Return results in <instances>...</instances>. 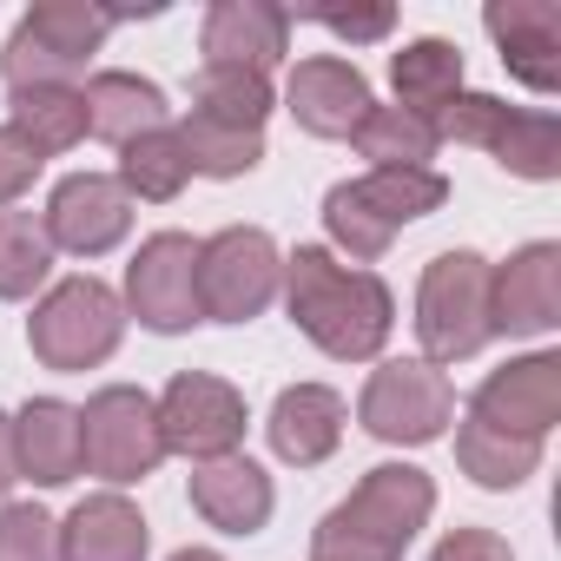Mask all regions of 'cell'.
<instances>
[{"label":"cell","instance_id":"f546056e","mask_svg":"<svg viewBox=\"0 0 561 561\" xmlns=\"http://www.w3.org/2000/svg\"><path fill=\"white\" fill-rule=\"evenodd\" d=\"M47 277H54L47 225L34 211H0V298L27 305L34 291H47Z\"/></svg>","mask_w":561,"mask_h":561},{"label":"cell","instance_id":"9c48e42d","mask_svg":"<svg viewBox=\"0 0 561 561\" xmlns=\"http://www.w3.org/2000/svg\"><path fill=\"white\" fill-rule=\"evenodd\" d=\"M357 423H364L377 443H390V449H423V443L449 436V423H456V390H449V377H443L436 364H423V357H390V364L370 370V383H364V397H357Z\"/></svg>","mask_w":561,"mask_h":561},{"label":"cell","instance_id":"d590c367","mask_svg":"<svg viewBox=\"0 0 561 561\" xmlns=\"http://www.w3.org/2000/svg\"><path fill=\"white\" fill-rule=\"evenodd\" d=\"M14 482H21V469H14V416L0 410V508H8Z\"/></svg>","mask_w":561,"mask_h":561},{"label":"cell","instance_id":"7402d4cb","mask_svg":"<svg viewBox=\"0 0 561 561\" xmlns=\"http://www.w3.org/2000/svg\"><path fill=\"white\" fill-rule=\"evenodd\" d=\"M192 508L218 528V535H257L277 508V489L271 476L238 449V456H218V462H192Z\"/></svg>","mask_w":561,"mask_h":561},{"label":"cell","instance_id":"d4e9b609","mask_svg":"<svg viewBox=\"0 0 561 561\" xmlns=\"http://www.w3.org/2000/svg\"><path fill=\"white\" fill-rule=\"evenodd\" d=\"M351 146L370 159V172H423L443 139H436V119L423 113H403V106H370L364 126L351 133Z\"/></svg>","mask_w":561,"mask_h":561},{"label":"cell","instance_id":"603a6c76","mask_svg":"<svg viewBox=\"0 0 561 561\" xmlns=\"http://www.w3.org/2000/svg\"><path fill=\"white\" fill-rule=\"evenodd\" d=\"M80 100H87V133L106 139V146H133V139L172 126L165 119V93L152 80H139V73H93L80 87Z\"/></svg>","mask_w":561,"mask_h":561},{"label":"cell","instance_id":"30bf717a","mask_svg":"<svg viewBox=\"0 0 561 561\" xmlns=\"http://www.w3.org/2000/svg\"><path fill=\"white\" fill-rule=\"evenodd\" d=\"M80 462H87L106 489H133V482H146V476L165 462L152 397L133 390V383H106V390H93L87 410H80Z\"/></svg>","mask_w":561,"mask_h":561},{"label":"cell","instance_id":"ba28073f","mask_svg":"<svg viewBox=\"0 0 561 561\" xmlns=\"http://www.w3.org/2000/svg\"><path fill=\"white\" fill-rule=\"evenodd\" d=\"M277 285H285V251L257 225H225L198 238V318L205 324H251L271 311Z\"/></svg>","mask_w":561,"mask_h":561},{"label":"cell","instance_id":"4fadbf2b","mask_svg":"<svg viewBox=\"0 0 561 561\" xmlns=\"http://www.w3.org/2000/svg\"><path fill=\"white\" fill-rule=\"evenodd\" d=\"M476 423L502 430V436H528V443H548V430L561 423V357L554 351H528V357H508L502 370L482 377V390L469 397Z\"/></svg>","mask_w":561,"mask_h":561},{"label":"cell","instance_id":"3957f363","mask_svg":"<svg viewBox=\"0 0 561 561\" xmlns=\"http://www.w3.org/2000/svg\"><path fill=\"white\" fill-rule=\"evenodd\" d=\"M126 14L93 8V0H41L27 8L0 47V80L8 93H34V87H80V73L93 67V54L106 47V34Z\"/></svg>","mask_w":561,"mask_h":561},{"label":"cell","instance_id":"ac0fdd59","mask_svg":"<svg viewBox=\"0 0 561 561\" xmlns=\"http://www.w3.org/2000/svg\"><path fill=\"white\" fill-rule=\"evenodd\" d=\"M198 54H205V67L271 73L291 54V14L271 8V0H211L205 27H198Z\"/></svg>","mask_w":561,"mask_h":561},{"label":"cell","instance_id":"cb8c5ba5","mask_svg":"<svg viewBox=\"0 0 561 561\" xmlns=\"http://www.w3.org/2000/svg\"><path fill=\"white\" fill-rule=\"evenodd\" d=\"M390 87H397V106H403V113L436 119V113L462 93V47L443 41V34L403 41V47L390 54Z\"/></svg>","mask_w":561,"mask_h":561},{"label":"cell","instance_id":"d6a6232c","mask_svg":"<svg viewBox=\"0 0 561 561\" xmlns=\"http://www.w3.org/2000/svg\"><path fill=\"white\" fill-rule=\"evenodd\" d=\"M41 165H47V159H41V152H34L14 126H0V211L21 205V192L41 179Z\"/></svg>","mask_w":561,"mask_h":561},{"label":"cell","instance_id":"83f0119b","mask_svg":"<svg viewBox=\"0 0 561 561\" xmlns=\"http://www.w3.org/2000/svg\"><path fill=\"white\" fill-rule=\"evenodd\" d=\"M119 192L126 198H146V205H172L185 185H192V159L179 146V126H159L133 146H119Z\"/></svg>","mask_w":561,"mask_h":561},{"label":"cell","instance_id":"1f68e13d","mask_svg":"<svg viewBox=\"0 0 561 561\" xmlns=\"http://www.w3.org/2000/svg\"><path fill=\"white\" fill-rule=\"evenodd\" d=\"M0 561H60L54 515L34 508V502H8L0 508Z\"/></svg>","mask_w":561,"mask_h":561},{"label":"cell","instance_id":"484cf974","mask_svg":"<svg viewBox=\"0 0 561 561\" xmlns=\"http://www.w3.org/2000/svg\"><path fill=\"white\" fill-rule=\"evenodd\" d=\"M541 449L548 443H528V436H502L476 416L456 423V469L476 482V489H522L535 469H541Z\"/></svg>","mask_w":561,"mask_h":561},{"label":"cell","instance_id":"277c9868","mask_svg":"<svg viewBox=\"0 0 561 561\" xmlns=\"http://www.w3.org/2000/svg\"><path fill=\"white\" fill-rule=\"evenodd\" d=\"M443 205H449V179L436 165H423V172H364V179H344V185L324 192V231H331L337 251L370 264L397 244L403 225H416Z\"/></svg>","mask_w":561,"mask_h":561},{"label":"cell","instance_id":"7c38bea8","mask_svg":"<svg viewBox=\"0 0 561 561\" xmlns=\"http://www.w3.org/2000/svg\"><path fill=\"white\" fill-rule=\"evenodd\" d=\"M119 305H126V318H139V324L159 331V337H179V331L205 324V318H198V238H185V231H152V238L133 251V264H126Z\"/></svg>","mask_w":561,"mask_h":561},{"label":"cell","instance_id":"2e32d148","mask_svg":"<svg viewBox=\"0 0 561 561\" xmlns=\"http://www.w3.org/2000/svg\"><path fill=\"white\" fill-rule=\"evenodd\" d=\"M285 106H291V119H298L311 139H351L377 100H370V80H364L357 60L311 54V60L291 67V80H285Z\"/></svg>","mask_w":561,"mask_h":561},{"label":"cell","instance_id":"6da1fadb","mask_svg":"<svg viewBox=\"0 0 561 561\" xmlns=\"http://www.w3.org/2000/svg\"><path fill=\"white\" fill-rule=\"evenodd\" d=\"M285 311L291 324L337 364H370L383 357L390 331H397V298L377 271L344 264L331 244H298L285 257Z\"/></svg>","mask_w":561,"mask_h":561},{"label":"cell","instance_id":"5b68a950","mask_svg":"<svg viewBox=\"0 0 561 561\" xmlns=\"http://www.w3.org/2000/svg\"><path fill=\"white\" fill-rule=\"evenodd\" d=\"M126 337V305L106 277H60V285L41 291L34 318H27V351L60 370V377H80V370H100Z\"/></svg>","mask_w":561,"mask_h":561},{"label":"cell","instance_id":"7a4b0ae2","mask_svg":"<svg viewBox=\"0 0 561 561\" xmlns=\"http://www.w3.org/2000/svg\"><path fill=\"white\" fill-rule=\"evenodd\" d=\"M436 515V482L416 462H377L311 535V561H403Z\"/></svg>","mask_w":561,"mask_h":561},{"label":"cell","instance_id":"9a60e30c","mask_svg":"<svg viewBox=\"0 0 561 561\" xmlns=\"http://www.w3.org/2000/svg\"><path fill=\"white\" fill-rule=\"evenodd\" d=\"M41 225H47L54 251H67V257H106L133 231V198L119 192L113 172H73V179L54 185Z\"/></svg>","mask_w":561,"mask_h":561},{"label":"cell","instance_id":"ffe728a7","mask_svg":"<svg viewBox=\"0 0 561 561\" xmlns=\"http://www.w3.org/2000/svg\"><path fill=\"white\" fill-rule=\"evenodd\" d=\"M54 548H60V561H146L152 528H146L139 502H126L119 489H100V495L73 502L67 522H54Z\"/></svg>","mask_w":561,"mask_h":561},{"label":"cell","instance_id":"4316f807","mask_svg":"<svg viewBox=\"0 0 561 561\" xmlns=\"http://www.w3.org/2000/svg\"><path fill=\"white\" fill-rule=\"evenodd\" d=\"M8 126L41 159H60V152H73L87 139V100H80V87H34V93L8 100Z\"/></svg>","mask_w":561,"mask_h":561},{"label":"cell","instance_id":"4dcf8cb0","mask_svg":"<svg viewBox=\"0 0 561 561\" xmlns=\"http://www.w3.org/2000/svg\"><path fill=\"white\" fill-rule=\"evenodd\" d=\"M179 146L192 159V179H244L264 159V133H238V126H218L205 113H185Z\"/></svg>","mask_w":561,"mask_h":561},{"label":"cell","instance_id":"e0dca14e","mask_svg":"<svg viewBox=\"0 0 561 561\" xmlns=\"http://www.w3.org/2000/svg\"><path fill=\"white\" fill-rule=\"evenodd\" d=\"M482 27L502 54V67L528 87V93H554L561 87V8L554 0H489Z\"/></svg>","mask_w":561,"mask_h":561},{"label":"cell","instance_id":"e575fe53","mask_svg":"<svg viewBox=\"0 0 561 561\" xmlns=\"http://www.w3.org/2000/svg\"><path fill=\"white\" fill-rule=\"evenodd\" d=\"M430 561H515V548L495 528H449Z\"/></svg>","mask_w":561,"mask_h":561},{"label":"cell","instance_id":"52a82bcc","mask_svg":"<svg viewBox=\"0 0 561 561\" xmlns=\"http://www.w3.org/2000/svg\"><path fill=\"white\" fill-rule=\"evenodd\" d=\"M489 257L482 251H443L430 257L416 285V344L423 364H469L489 351Z\"/></svg>","mask_w":561,"mask_h":561},{"label":"cell","instance_id":"8992f818","mask_svg":"<svg viewBox=\"0 0 561 561\" xmlns=\"http://www.w3.org/2000/svg\"><path fill=\"white\" fill-rule=\"evenodd\" d=\"M436 139H456V146H476L489 152L502 172L515 179H561V119L548 106H508L495 93H456L443 113H436Z\"/></svg>","mask_w":561,"mask_h":561},{"label":"cell","instance_id":"5bb4252c","mask_svg":"<svg viewBox=\"0 0 561 561\" xmlns=\"http://www.w3.org/2000/svg\"><path fill=\"white\" fill-rule=\"evenodd\" d=\"M561 324V244L535 238L489 264V331L495 337H548Z\"/></svg>","mask_w":561,"mask_h":561},{"label":"cell","instance_id":"f1b7e54d","mask_svg":"<svg viewBox=\"0 0 561 561\" xmlns=\"http://www.w3.org/2000/svg\"><path fill=\"white\" fill-rule=\"evenodd\" d=\"M277 93H271V73H244V67H198V93H192V113L218 119V126H238V133H264Z\"/></svg>","mask_w":561,"mask_h":561},{"label":"cell","instance_id":"8fae6325","mask_svg":"<svg viewBox=\"0 0 561 561\" xmlns=\"http://www.w3.org/2000/svg\"><path fill=\"white\" fill-rule=\"evenodd\" d=\"M159 410V443L165 456H185V462H218V456H238L244 449V397L211 377V370H179L165 383V397H152Z\"/></svg>","mask_w":561,"mask_h":561},{"label":"cell","instance_id":"836d02e7","mask_svg":"<svg viewBox=\"0 0 561 561\" xmlns=\"http://www.w3.org/2000/svg\"><path fill=\"white\" fill-rule=\"evenodd\" d=\"M324 34H337V41H351V47H370V41H390L397 34V8H324V14H311Z\"/></svg>","mask_w":561,"mask_h":561},{"label":"cell","instance_id":"44dd1931","mask_svg":"<svg viewBox=\"0 0 561 561\" xmlns=\"http://www.w3.org/2000/svg\"><path fill=\"white\" fill-rule=\"evenodd\" d=\"M14 469L34 489H67L80 462V410L60 397H34L14 410Z\"/></svg>","mask_w":561,"mask_h":561},{"label":"cell","instance_id":"d6986e66","mask_svg":"<svg viewBox=\"0 0 561 561\" xmlns=\"http://www.w3.org/2000/svg\"><path fill=\"white\" fill-rule=\"evenodd\" d=\"M344 397L331 383H291V390H277L271 416H264V436H271V456L277 462H291V469H318L337 456L344 443Z\"/></svg>","mask_w":561,"mask_h":561},{"label":"cell","instance_id":"8d00e7d4","mask_svg":"<svg viewBox=\"0 0 561 561\" xmlns=\"http://www.w3.org/2000/svg\"><path fill=\"white\" fill-rule=\"evenodd\" d=\"M165 561H225L218 548H179V554H165Z\"/></svg>","mask_w":561,"mask_h":561}]
</instances>
